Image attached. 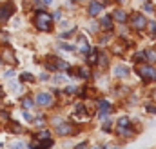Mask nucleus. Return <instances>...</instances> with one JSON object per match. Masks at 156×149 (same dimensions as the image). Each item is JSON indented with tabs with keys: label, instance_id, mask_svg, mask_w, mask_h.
Masks as SVG:
<instances>
[{
	"label": "nucleus",
	"instance_id": "9b49d317",
	"mask_svg": "<svg viewBox=\"0 0 156 149\" xmlns=\"http://www.w3.org/2000/svg\"><path fill=\"white\" fill-rule=\"evenodd\" d=\"M129 67L127 66H124V64H118V66H115V76H118V78H125V76H129Z\"/></svg>",
	"mask_w": 156,
	"mask_h": 149
},
{
	"label": "nucleus",
	"instance_id": "4468645a",
	"mask_svg": "<svg viewBox=\"0 0 156 149\" xmlns=\"http://www.w3.org/2000/svg\"><path fill=\"white\" fill-rule=\"evenodd\" d=\"M87 62H89L91 66L98 64V51H96V49H91V51H89V58H87Z\"/></svg>",
	"mask_w": 156,
	"mask_h": 149
},
{
	"label": "nucleus",
	"instance_id": "dca6fc26",
	"mask_svg": "<svg viewBox=\"0 0 156 149\" xmlns=\"http://www.w3.org/2000/svg\"><path fill=\"white\" fill-rule=\"evenodd\" d=\"M76 71H78V73H76V76H80V78H85V80H87V78L91 76V73H89V69H87V67H78Z\"/></svg>",
	"mask_w": 156,
	"mask_h": 149
},
{
	"label": "nucleus",
	"instance_id": "4c0bfd02",
	"mask_svg": "<svg viewBox=\"0 0 156 149\" xmlns=\"http://www.w3.org/2000/svg\"><path fill=\"white\" fill-rule=\"evenodd\" d=\"M95 149H102V147H95Z\"/></svg>",
	"mask_w": 156,
	"mask_h": 149
},
{
	"label": "nucleus",
	"instance_id": "a211bd4d",
	"mask_svg": "<svg viewBox=\"0 0 156 149\" xmlns=\"http://www.w3.org/2000/svg\"><path fill=\"white\" fill-rule=\"evenodd\" d=\"M76 115H78V117H85V115H87L85 104H78V106H76Z\"/></svg>",
	"mask_w": 156,
	"mask_h": 149
},
{
	"label": "nucleus",
	"instance_id": "5701e85b",
	"mask_svg": "<svg viewBox=\"0 0 156 149\" xmlns=\"http://www.w3.org/2000/svg\"><path fill=\"white\" fill-rule=\"evenodd\" d=\"M147 27H149V31H151V35H156V22H147Z\"/></svg>",
	"mask_w": 156,
	"mask_h": 149
},
{
	"label": "nucleus",
	"instance_id": "b1692460",
	"mask_svg": "<svg viewBox=\"0 0 156 149\" xmlns=\"http://www.w3.org/2000/svg\"><path fill=\"white\" fill-rule=\"evenodd\" d=\"M53 80H55V82H56V84H64V82H65V80H67V78H65V76H64V75H56V76H55V78H53Z\"/></svg>",
	"mask_w": 156,
	"mask_h": 149
},
{
	"label": "nucleus",
	"instance_id": "aec40b11",
	"mask_svg": "<svg viewBox=\"0 0 156 149\" xmlns=\"http://www.w3.org/2000/svg\"><path fill=\"white\" fill-rule=\"evenodd\" d=\"M22 106H24L25 109H29V107H33V106H35V102H33L31 98H24V100H22Z\"/></svg>",
	"mask_w": 156,
	"mask_h": 149
},
{
	"label": "nucleus",
	"instance_id": "2eb2a0df",
	"mask_svg": "<svg viewBox=\"0 0 156 149\" xmlns=\"http://www.w3.org/2000/svg\"><path fill=\"white\" fill-rule=\"evenodd\" d=\"M58 47H60L62 51H67V53H73V51H76V47H75L73 44H67V42H60V44H58Z\"/></svg>",
	"mask_w": 156,
	"mask_h": 149
},
{
	"label": "nucleus",
	"instance_id": "6e6552de",
	"mask_svg": "<svg viewBox=\"0 0 156 149\" xmlns=\"http://www.w3.org/2000/svg\"><path fill=\"white\" fill-rule=\"evenodd\" d=\"M78 53L82 55V56H87L89 55V51H91V46H89V42H87V38L85 36H80L78 38Z\"/></svg>",
	"mask_w": 156,
	"mask_h": 149
},
{
	"label": "nucleus",
	"instance_id": "393cba45",
	"mask_svg": "<svg viewBox=\"0 0 156 149\" xmlns=\"http://www.w3.org/2000/svg\"><path fill=\"white\" fill-rule=\"evenodd\" d=\"M76 91H78L76 86H67V87H65V93H67V95H73V93H76Z\"/></svg>",
	"mask_w": 156,
	"mask_h": 149
},
{
	"label": "nucleus",
	"instance_id": "a878e982",
	"mask_svg": "<svg viewBox=\"0 0 156 149\" xmlns=\"http://www.w3.org/2000/svg\"><path fill=\"white\" fill-rule=\"evenodd\" d=\"M73 33H76V29H75V27H73V29H69V31H64L60 36H62V38H67V36H71Z\"/></svg>",
	"mask_w": 156,
	"mask_h": 149
},
{
	"label": "nucleus",
	"instance_id": "c9c22d12",
	"mask_svg": "<svg viewBox=\"0 0 156 149\" xmlns=\"http://www.w3.org/2000/svg\"><path fill=\"white\" fill-rule=\"evenodd\" d=\"M147 111H149V113H156V107H153V106H147Z\"/></svg>",
	"mask_w": 156,
	"mask_h": 149
},
{
	"label": "nucleus",
	"instance_id": "f704fd0d",
	"mask_svg": "<svg viewBox=\"0 0 156 149\" xmlns=\"http://www.w3.org/2000/svg\"><path fill=\"white\" fill-rule=\"evenodd\" d=\"M75 149H87V146H85V142H84V144H78Z\"/></svg>",
	"mask_w": 156,
	"mask_h": 149
},
{
	"label": "nucleus",
	"instance_id": "4be33fe9",
	"mask_svg": "<svg viewBox=\"0 0 156 149\" xmlns=\"http://www.w3.org/2000/svg\"><path fill=\"white\" fill-rule=\"evenodd\" d=\"M38 138H40V140H49V138H51V137H49V131H40V133H38Z\"/></svg>",
	"mask_w": 156,
	"mask_h": 149
},
{
	"label": "nucleus",
	"instance_id": "0eeeda50",
	"mask_svg": "<svg viewBox=\"0 0 156 149\" xmlns=\"http://www.w3.org/2000/svg\"><path fill=\"white\" fill-rule=\"evenodd\" d=\"M102 11H104V4L100 0H91L89 2V9H87L89 16H98Z\"/></svg>",
	"mask_w": 156,
	"mask_h": 149
},
{
	"label": "nucleus",
	"instance_id": "58836bf2",
	"mask_svg": "<svg viewBox=\"0 0 156 149\" xmlns=\"http://www.w3.org/2000/svg\"><path fill=\"white\" fill-rule=\"evenodd\" d=\"M0 64H2V58H0Z\"/></svg>",
	"mask_w": 156,
	"mask_h": 149
},
{
	"label": "nucleus",
	"instance_id": "6ab92c4d",
	"mask_svg": "<svg viewBox=\"0 0 156 149\" xmlns=\"http://www.w3.org/2000/svg\"><path fill=\"white\" fill-rule=\"evenodd\" d=\"M134 60H136V62H142V60H144V62H147L145 51H138V53H136V56H134Z\"/></svg>",
	"mask_w": 156,
	"mask_h": 149
},
{
	"label": "nucleus",
	"instance_id": "412c9836",
	"mask_svg": "<svg viewBox=\"0 0 156 149\" xmlns=\"http://www.w3.org/2000/svg\"><path fill=\"white\" fill-rule=\"evenodd\" d=\"M20 78H22L24 82H33V80H35V76H33V75H29V73H24Z\"/></svg>",
	"mask_w": 156,
	"mask_h": 149
},
{
	"label": "nucleus",
	"instance_id": "473e14b6",
	"mask_svg": "<svg viewBox=\"0 0 156 149\" xmlns=\"http://www.w3.org/2000/svg\"><path fill=\"white\" fill-rule=\"evenodd\" d=\"M13 76H15V71H7L5 73V78H13Z\"/></svg>",
	"mask_w": 156,
	"mask_h": 149
},
{
	"label": "nucleus",
	"instance_id": "7ed1b4c3",
	"mask_svg": "<svg viewBox=\"0 0 156 149\" xmlns=\"http://www.w3.org/2000/svg\"><path fill=\"white\" fill-rule=\"evenodd\" d=\"M131 25H133L134 29H138V31L145 29V27H147V20H145L144 13H134V15L131 16Z\"/></svg>",
	"mask_w": 156,
	"mask_h": 149
},
{
	"label": "nucleus",
	"instance_id": "cd10ccee",
	"mask_svg": "<svg viewBox=\"0 0 156 149\" xmlns=\"http://www.w3.org/2000/svg\"><path fill=\"white\" fill-rule=\"evenodd\" d=\"M144 11H147V13H153V4H149V2H144Z\"/></svg>",
	"mask_w": 156,
	"mask_h": 149
},
{
	"label": "nucleus",
	"instance_id": "c85d7f7f",
	"mask_svg": "<svg viewBox=\"0 0 156 149\" xmlns=\"http://www.w3.org/2000/svg\"><path fill=\"white\" fill-rule=\"evenodd\" d=\"M53 20H62V11L58 9V11H55V15H53Z\"/></svg>",
	"mask_w": 156,
	"mask_h": 149
},
{
	"label": "nucleus",
	"instance_id": "f257e3e1",
	"mask_svg": "<svg viewBox=\"0 0 156 149\" xmlns=\"http://www.w3.org/2000/svg\"><path fill=\"white\" fill-rule=\"evenodd\" d=\"M35 25L40 31H51V27H53V15H49L45 11H38L35 15Z\"/></svg>",
	"mask_w": 156,
	"mask_h": 149
},
{
	"label": "nucleus",
	"instance_id": "c756f323",
	"mask_svg": "<svg viewBox=\"0 0 156 149\" xmlns=\"http://www.w3.org/2000/svg\"><path fill=\"white\" fill-rule=\"evenodd\" d=\"M11 147L13 149H24V144H22V142H13Z\"/></svg>",
	"mask_w": 156,
	"mask_h": 149
},
{
	"label": "nucleus",
	"instance_id": "f03ea898",
	"mask_svg": "<svg viewBox=\"0 0 156 149\" xmlns=\"http://www.w3.org/2000/svg\"><path fill=\"white\" fill-rule=\"evenodd\" d=\"M138 75H140L145 82H153V80H156V69L153 67V66L145 64V62H144V66L138 67Z\"/></svg>",
	"mask_w": 156,
	"mask_h": 149
},
{
	"label": "nucleus",
	"instance_id": "9d476101",
	"mask_svg": "<svg viewBox=\"0 0 156 149\" xmlns=\"http://www.w3.org/2000/svg\"><path fill=\"white\" fill-rule=\"evenodd\" d=\"M111 16H113V20H116V22H120V24H125L127 18H129V15H127L124 9H115V13H113Z\"/></svg>",
	"mask_w": 156,
	"mask_h": 149
},
{
	"label": "nucleus",
	"instance_id": "7c9ffc66",
	"mask_svg": "<svg viewBox=\"0 0 156 149\" xmlns=\"http://www.w3.org/2000/svg\"><path fill=\"white\" fill-rule=\"evenodd\" d=\"M11 127H13V133H20V131H22V127H20L18 124H13Z\"/></svg>",
	"mask_w": 156,
	"mask_h": 149
},
{
	"label": "nucleus",
	"instance_id": "ddd939ff",
	"mask_svg": "<svg viewBox=\"0 0 156 149\" xmlns=\"http://www.w3.org/2000/svg\"><path fill=\"white\" fill-rule=\"evenodd\" d=\"M129 126H131V122H129V118H127V117H122V118L118 120V133L122 135V133H124V131H125V129H127Z\"/></svg>",
	"mask_w": 156,
	"mask_h": 149
},
{
	"label": "nucleus",
	"instance_id": "f3484780",
	"mask_svg": "<svg viewBox=\"0 0 156 149\" xmlns=\"http://www.w3.org/2000/svg\"><path fill=\"white\" fill-rule=\"evenodd\" d=\"M145 56H147V62H151V64H154V62H156V51H154V49L145 51Z\"/></svg>",
	"mask_w": 156,
	"mask_h": 149
},
{
	"label": "nucleus",
	"instance_id": "a19ab883",
	"mask_svg": "<svg viewBox=\"0 0 156 149\" xmlns=\"http://www.w3.org/2000/svg\"><path fill=\"white\" fill-rule=\"evenodd\" d=\"M100 2H102V0H100Z\"/></svg>",
	"mask_w": 156,
	"mask_h": 149
},
{
	"label": "nucleus",
	"instance_id": "423d86ee",
	"mask_svg": "<svg viewBox=\"0 0 156 149\" xmlns=\"http://www.w3.org/2000/svg\"><path fill=\"white\" fill-rule=\"evenodd\" d=\"M111 109H113V106H111L109 100H100V102H98V118L105 120V118L109 117Z\"/></svg>",
	"mask_w": 156,
	"mask_h": 149
},
{
	"label": "nucleus",
	"instance_id": "2f4dec72",
	"mask_svg": "<svg viewBox=\"0 0 156 149\" xmlns=\"http://www.w3.org/2000/svg\"><path fill=\"white\" fill-rule=\"evenodd\" d=\"M5 58H7V60H9V62H11V64H15V58H13V55H11V53H9V51H7V53H5Z\"/></svg>",
	"mask_w": 156,
	"mask_h": 149
},
{
	"label": "nucleus",
	"instance_id": "72a5a7b5",
	"mask_svg": "<svg viewBox=\"0 0 156 149\" xmlns=\"http://www.w3.org/2000/svg\"><path fill=\"white\" fill-rule=\"evenodd\" d=\"M104 131H111V124H109V122L104 124Z\"/></svg>",
	"mask_w": 156,
	"mask_h": 149
},
{
	"label": "nucleus",
	"instance_id": "1a4fd4ad",
	"mask_svg": "<svg viewBox=\"0 0 156 149\" xmlns=\"http://www.w3.org/2000/svg\"><path fill=\"white\" fill-rule=\"evenodd\" d=\"M98 24H100V29H104V31H107V33L113 31V16H111V15H104Z\"/></svg>",
	"mask_w": 156,
	"mask_h": 149
},
{
	"label": "nucleus",
	"instance_id": "39448f33",
	"mask_svg": "<svg viewBox=\"0 0 156 149\" xmlns=\"http://www.w3.org/2000/svg\"><path fill=\"white\" fill-rule=\"evenodd\" d=\"M13 13H15V5H13L11 2L0 4V22H5V20H9Z\"/></svg>",
	"mask_w": 156,
	"mask_h": 149
},
{
	"label": "nucleus",
	"instance_id": "20e7f679",
	"mask_svg": "<svg viewBox=\"0 0 156 149\" xmlns=\"http://www.w3.org/2000/svg\"><path fill=\"white\" fill-rule=\"evenodd\" d=\"M53 102H55V97L51 93H47V91L36 95V104L42 106V107H49V106H53Z\"/></svg>",
	"mask_w": 156,
	"mask_h": 149
},
{
	"label": "nucleus",
	"instance_id": "e433bc0d",
	"mask_svg": "<svg viewBox=\"0 0 156 149\" xmlns=\"http://www.w3.org/2000/svg\"><path fill=\"white\" fill-rule=\"evenodd\" d=\"M42 4H44V5H51V4H53V0H42Z\"/></svg>",
	"mask_w": 156,
	"mask_h": 149
},
{
	"label": "nucleus",
	"instance_id": "f8f14e48",
	"mask_svg": "<svg viewBox=\"0 0 156 149\" xmlns=\"http://www.w3.org/2000/svg\"><path fill=\"white\" fill-rule=\"evenodd\" d=\"M73 126L71 124H58V127H56V133L58 135H62V137H67V135H71L73 133Z\"/></svg>",
	"mask_w": 156,
	"mask_h": 149
},
{
	"label": "nucleus",
	"instance_id": "bb28decb",
	"mask_svg": "<svg viewBox=\"0 0 156 149\" xmlns=\"http://www.w3.org/2000/svg\"><path fill=\"white\" fill-rule=\"evenodd\" d=\"M22 115H24V118H25V120H27V122H33V120H35V117H33V115H31V113H29V111H24V113H22Z\"/></svg>",
	"mask_w": 156,
	"mask_h": 149
},
{
	"label": "nucleus",
	"instance_id": "ea45409f",
	"mask_svg": "<svg viewBox=\"0 0 156 149\" xmlns=\"http://www.w3.org/2000/svg\"><path fill=\"white\" fill-rule=\"evenodd\" d=\"M0 93H2V89H0Z\"/></svg>",
	"mask_w": 156,
	"mask_h": 149
}]
</instances>
